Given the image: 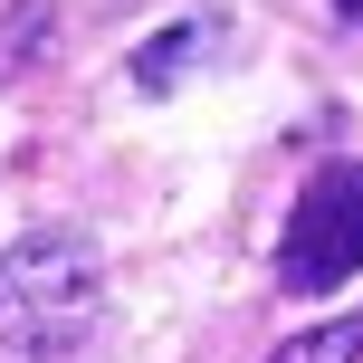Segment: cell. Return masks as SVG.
<instances>
[{"instance_id":"1","label":"cell","mask_w":363,"mask_h":363,"mask_svg":"<svg viewBox=\"0 0 363 363\" xmlns=\"http://www.w3.org/2000/svg\"><path fill=\"white\" fill-rule=\"evenodd\" d=\"M96 306H106V258L77 230H29L0 249V345L10 354H77L96 335Z\"/></svg>"},{"instance_id":"2","label":"cell","mask_w":363,"mask_h":363,"mask_svg":"<svg viewBox=\"0 0 363 363\" xmlns=\"http://www.w3.org/2000/svg\"><path fill=\"white\" fill-rule=\"evenodd\" d=\"M354 268H363V163H325L296 191V211H287L277 277L296 296H315V287H345Z\"/></svg>"},{"instance_id":"3","label":"cell","mask_w":363,"mask_h":363,"mask_svg":"<svg viewBox=\"0 0 363 363\" xmlns=\"http://www.w3.org/2000/svg\"><path fill=\"white\" fill-rule=\"evenodd\" d=\"M220 48H230V29H220L211 10H191V19H172L163 38H144V48H134V86L163 96V86H182V77H191L201 57H220Z\"/></svg>"},{"instance_id":"4","label":"cell","mask_w":363,"mask_h":363,"mask_svg":"<svg viewBox=\"0 0 363 363\" xmlns=\"http://www.w3.org/2000/svg\"><path fill=\"white\" fill-rule=\"evenodd\" d=\"M48 38H57V0H10V10H0V86L29 77L38 57H48Z\"/></svg>"},{"instance_id":"5","label":"cell","mask_w":363,"mask_h":363,"mask_svg":"<svg viewBox=\"0 0 363 363\" xmlns=\"http://www.w3.org/2000/svg\"><path fill=\"white\" fill-rule=\"evenodd\" d=\"M268 363H363V315H325V325L287 335Z\"/></svg>"},{"instance_id":"6","label":"cell","mask_w":363,"mask_h":363,"mask_svg":"<svg viewBox=\"0 0 363 363\" xmlns=\"http://www.w3.org/2000/svg\"><path fill=\"white\" fill-rule=\"evenodd\" d=\"M335 10H345V19H354V29H363V0H335Z\"/></svg>"}]
</instances>
